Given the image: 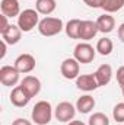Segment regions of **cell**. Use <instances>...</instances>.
I'll return each mask as SVG.
<instances>
[{
	"instance_id": "6da1fadb",
	"label": "cell",
	"mask_w": 124,
	"mask_h": 125,
	"mask_svg": "<svg viewBox=\"0 0 124 125\" xmlns=\"http://www.w3.org/2000/svg\"><path fill=\"white\" fill-rule=\"evenodd\" d=\"M32 121L37 125H47L51 118H53V108L51 103L47 100H39L35 103V106L32 108V114H31Z\"/></svg>"
},
{
	"instance_id": "7a4b0ae2",
	"label": "cell",
	"mask_w": 124,
	"mask_h": 125,
	"mask_svg": "<svg viewBox=\"0 0 124 125\" xmlns=\"http://www.w3.org/2000/svg\"><path fill=\"white\" fill-rule=\"evenodd\" d=\"M63 29H64V26H63V21L60 18L45 16L38 23V31L42 36H54V35L60 33Z\"/></svg>"
},
{
	"instance_id": "3957f363",
	"label": "cell",
	"mask_w": 124,
	"mask_h": 125,
	"mask_svg": "<svg viewBox=\"0 0 124 125\" xmlns=\"http://www.w3.org/2000/svg\"><path fill=\"white\" fill-rule=\"evenodd\" d=\"M39 13L34 9H25L18 16V26L22 29V32H31L35 26L39 23Z\"/></svg>"
},
{
	"instance_id": "277c9868",
	"label": "cell",
	"mask_w": 124,
	"mask_h": 125,
	"mask_svg": "<svg viewBox=\"0 0 124 125\" xmlns=\"http://www.w3.org/2000/svg\"><path fill=\"white\" fill-rule=\"evenodd\" d=\"M95 52H96V48H93L91 44H88V42H79L74 47L73 57L80 64H89L95 58Z\"/></svg>"
},
{
	"instance_id": "5b68a950",
	"label": "cell",
	"mask_w": 124,
	"mask_h": 125,
	"mask_svg": "<svg viewBox=\"0 0 124 125\" xmlns=\"http://www.w3.org/2000/svg\"><path fill=\"white\" fill-rule=\"evenodd\" d=\"M60 71H62L63 77L67 80H73L77 79L80 74V62L77 61L74 57L73 58H66L60 65Z\"/></svg>"
},
{
	"instance_id": "8992f818",
	"label": "cell",
	"mask_w": 124,
	"mask_h": 125,
	"mask_svg": "<svg viewBox=\"0 0 124 125\" xmlns=\"http://www.w3.org/2000/svg\"><path fill=\"white\" fill-rule=\"evenodd\" d=\"M76 115V108L70 102H60L54 109V116L60 122H70Z\"/></svg>"
},
{
	"instance_id": "52a82bcc",
	"label": "cell",
	"mask_w": 124,
	"mask_h": 125,
	"mask_svg": "<svg viewBox=\"0 0 124 125\" xmlns=\"http://www.w3.org/2000/svg\"><path fill=\"white\" fill-rule=\"evenodd\" d=\"M19 74L21 73L16 70L15 65H3L0 68V82L3 86H7V87L16 86L19 82Z\"/></svg>"
},
{
	"instance_id": "ba28073f",
	"label": "cell",
	"mask_w": 124,
	"mask_h": 125,
	"mask_svg": "<svg viewBox=\"0 0 124 125\" xmlns=\"http://www.w3.org/2000/svg\"><path fill=\"white\" fill-rule=\"evenodd\" d=\"M9 99H10V103H12L13 106H16V108H24V106H26V105L29 103V100H31L32 97L26 93V90L19 84V86H15V87L12 89Z\"/></svg>"
},
{
	"instance_id": "9c48e42d",
	"label": "cell",
	"mask_w": 124,
	"mask_h": 125,
	"mask_svg": "<svg viewBox=\"0 0 124 125\" xmlns=\"http://www.w3.org/2000/svg\"><path fill=\"white\" fill-rule=\"evenodd\" d=\"M37 62H35V58L31 54H21L16 60H15V67L19 73H24V74H28L31 73L32 70L35 68Z\"/></svg>"
},
{
	"instance_id": "30bf717a",
	"label": "cell",
	"mask_w": 124,
	"mask_h": 125,
	"mask_svg": "<svg viewBox=\"0 0 124 125\" xmlns=\"http://www.w3.org/2000/svg\"><path fill=\"white\" fill-rule=\"evenodd\" d=\"M76 86H77V89H80L83 92H92L99 87V84L95 79V74H80L76 79Z\"/></svg>"
},
{
	"instance_id": "8fae6325",
	"label": "cell",
	"mask_w": 124,
	"mask_h": 125,
	"mask_svg": "<svg viewBox=\"0 0 124 125\" xmlns=\"http://www.w3.org/2000/svg\"><path fill=\"white\" fill-rule=\"evenodd\" d=\"M98 32H99V29H98L96 22H93V21H82L80 31H79V39L89 41V39L96 36Z\"/></svg>"
},
{
	"instance_id": "7c38bea8",
	"label": "cell",
	"mask_w": 124,
	"mask_h": 125,
	"mask_svg": "<svg viewBox=\"0 0 124 125\" xmlns=\"http://www.w3.org/2000/svg\"><path fill=\"white\" fill-rule=\"evenodd\" d=\"M21 86L26 90V93L29 94L31 97H35L37 94L41 92V82L35 76H26V77H24V80L21 82Z\"/></svg>"
},
{
	"instance_id": "4fadbf2b",
	"label": "cell",
	"mask_w": 124,
	"mask_h": 125,
	"mask_svg": "<svg viewBox=\"0 0 124 125\" xmlns=\"http://www.w3.org/2000/svg\"><path fill=\"white\" fill-rule=\"evenodd\" d=\"M93 74H95V79H96L99 87L101 86H107L111 82V79H112V68H111L110 64H101Z\"/></svg>"
},
{
	"instance_id": "5bb4252c",
	"label": "cell",
	"mask_w": 124,
	"mask_h": 125,
	"mask_svg": "<svg viewBox=\"0 0 124 125\" xmlns=\"http://www.w3.org/2000/svg\"><path fill=\"white\" fill-rule=\"evenodd\" d=\"M0 10H1V15L7 18H15L21 15V6L18 0H1Z\"/></svg>"
},
{
	"instance_id": "9a60e30c",
	"label": "cell",
	"mask_w": 124,
	"mask_h": 125,
	"mask_svg": "<svg viewBox=\"0 0 124 125\" xmlns=\"http://www.w3.org/2000/svg\"><path fill=\"white\" fill-rule=\"evenodd\" d=\"M21 36H22V29L18 26V25H13L10 23V26L7 28V31L1 33V39L9 44V45H15L21 41Z\"/></svg>"
},
{
	"instance_id": "2e32d148",
	"label": "cell",
	"mask_w": 124,
	"mask_h": 125,
	"mask_svg": "<svg viewBox=\"0 0 124 125\" xmlns=\"http://www.w3.org/2000/svg\"><path fill=\"white\" fill-rule=\"evenodd\" d=\"M96 25H98L99 32H102V33H110V32L114 31V28H115V19H114L110 13H104V15L98 16Z\"/></svg>"
},
{
	"instance_id": "e0dca14e",
	"label": "cell",
	"mask_w": 124,
	"mask_h": 125,
	"mask_svg": "<svg viewBox=\"0 0 124 125\" xmlns=\"http://www.w3.org/2000/svg\"><path fill=\"white\" fill-rule=\"evenodd\" d=\"M93 108H95V99L91 94H83L76 102V109L80 114H89Z\"/></svg>"
},
{
	"instance_id": "ac0fdd59",
	"label": "cell",
	"mask_w": 124,
	"mask_h": 125,
	"mask_svg": "<svg viewBox=\"0 0 124 125\" xmlns=\"http://www.w3.org/2000/svg\"><path fill=\"white\" fill-rule=\"evenodd\" d=\"M56 7H57L56 0H37V1H35V9H37V12L41 13V15H45V16L51 15V13L56 10Z\"/></svg>"
},
{
	"instance_id": "d6986e66",
	"label": "cell",
	"mask_w": 124,
	"mask_h": 125,
	"mask_svg": "<svg viewBox=\"0 0 124 125\" xmlns=\"http://www.w3.org/2000/svg\"><path fill=\"white\" fill-rule=\"evenodd\" d=\"M80 25H82V21H80V19H70V21L66 23V26H64L66 35H67L70 39H79Z\"/></svg>"
},
{
	"instance_id": "ffe728a7",
	"label": "cell",
	"mask_w": 124,
	"mask_h": 125,
	"mask_svg": "<svg viewBox=\"0 0 124 125\" xmlns=\"http://www.w3.org/2000/svg\"><path fill=\"white\" fill-rule=\"evenodd\" d=\"M96 51L101 54V55H110L111 52H112V50H114V44H112V41L110 39V38H101L98 42H96Z\"/></svg>"
},
{
	"instance_id": "44dd1931",
	"label": "cell",
	"mask_w": 124,
	"mask_h": 125,
	"mask_svg": "<svg viewBox=\"0 0 124 125\" xmlns=\"http://www.w3.org/2000/svg\"><path fill=\"white\" fill-rule=\"evenodd\" d=\"M124 7V0H102L101 9L105 10V13H114Z\"/></svg>"
},
{
	"instance_id": "7402d4cb",
	"label": "cell",
	"mask_w": 124,
	"mask_h": 125,
	"mask_svg": "<svg viewBox=\"0 0 124 125\" xmlns=\"http://www.w3.org/2000/svg\"><path fill=\"white\" fill-rule=\"evenodd\" d=\"M88 125H110V119L105 114L102 112H95L93 115L89 116Z\"/></svg>"
},
{
	"instance_id": "603a6c76",
	"label": "cell",
	"mask_w": 124,
	"mask_h": 125,
	"mask_svg": "<svg viewBox=\"0 0 124 125\" xmlns=\"http://www.w3.org/2000/svg\"><path fill=\"white\" fill-rule=\"evenodd\" d=\"M112 116L117 122H124V102L117 103L112 109Z\"/></svg>"
},
{
	"instance_id": "cb8c5ba5",
	"label": "cell",
	"mask_w": 124,
	"mask_h": 125,
	"mask_svg": "<svg viewBox=\"0 0 124 125\" xmlns=\"http://www.w3.org/2000/svg\"><path fill=\"white\" fill-rule=\"evenodd\" d=\"M7 16H4V15H1L0 16V22H1V26H0V33H3V32H6L7 31V28L10 26V23L7 22Z\"/></svg>"
},
{
	"instance_id": "d4e9b609",
	"label": "cell",
	"mask_w": 124,
	"mask_h": 125,
	"mask_svg": "<svg viewBox=\"0 0 124 125\" xmlns=\"http://www.w3.org/2000/svg\"><path fill=\"white\" fill-rule=\"evenodd\" d=\"M117 82H118V84L121 86V87H124V65H121L118 70H117Z\"/></svg>"
},
{
	"instance_id": "484cf974",
	"label": "cell",
	"mask_w": 124,
	"mask_h": 125,
	"mask_svg": "<svg viewBox=\"0 0 124 125\" xmlns=\"http://www.w3.org/2000/svg\"><path fill=\"white\" fill-rule=\"evenodd\" d=\"M82 1H85L89 7H101V4H102V0H82Z\"/></svg>"
},
{
	"instance_id": "4316f807",
	"label": "cell",
	"mask_w": 124,
	"mask_h": 125,
	"mask_svg": "<svg viewBox=\"0 0 124 125\" xmlns=\"http://www.w3.org/2000/svg\"><path fill=\"white\" fill-rule=\"evenodd\" d=\"M12 125H32L31 121H28V119H25V118H16Z\"/></svg>"
},
{
	"instance_id": "83f0119b",
	"label": "cell",
	"mask_w": 124,
	"mask_h": 125,
	"mask_svg": "<svg viewBox=\"0 0 124 125\" xmlns=\"http://www.w3.org/2000/svg\"><path fill=\"white\" fill-rule=\"evenodd\" d=\"M118 38L121 39V42H124V23H121L120 26H118Z\"/></svg>"
},
{
	"instance_id": "f1b7e54d",
	"label": "cell",
	"mask_w": 124,
	"mask_h": 125,
	"mask_svg": "<svg viewBox=\"0 0 124 125\" xmlns=\"http://www.w3.org/2000/svg\"><path fill=\"white\" fill-rule=\"evenodd\" d=\"M6 42L1 39V54H0V58H4V55H6Z\"/></svg>"
},
{
	"instance_id": "f546056e",
	"label": "cell",
	"mask_w": 124,
	"mask_h": 125,
	"mask_svg": "<svg viewBox=\"0 0 124 125\" xmlns=\"http://www.w3.org/2000/svg\"><path fill=\"white\" fill-rule=\"evenodd\" d=\"M67 125H86V124L82 122V121H70V122H67Z\"/></svg>"
},
{
	"instance_id": "4dcf8cb0",
	"label": "cell",
	"mask_w": 124,
	"mask_h": 125,
	"mask_svg": "<svg viewBox=\"0 0 124 125\" xmlns=\"http://www.w3.org/2000/svg\"><path fill=\"white\" fill-rule=\"evenodd\" d=\"M121 89H123V97H124V87H121Z\"/></svg>"
}]
</instances>
